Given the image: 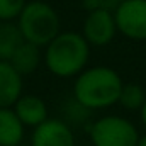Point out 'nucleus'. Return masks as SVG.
I'll return each mask as SVG.
<instances>
[{"instance_id":"f257e3e1","label":"nucleus","mask_w":146,"mask_h":146,"mask_svg":"<svg viewBox=\"0 0 146 146\" xmlns=\"http://www.w3.org/2000/svg\"><path fill=\"white\" fill-rule=\"evenodd\" d=\"M124 82L117 70L95 65L87 66L73 78L72 97L92 112L117 106Z\"/></svg>"},{"instance_id":"f03ea898","label":"nucleus","mask_w":146,"mask_h":146,"mask_svg":"<svg viewBox=\"0 0 146 146\" xmlns=\"http://www.w3.org/2000/svg\"><path fill=\"white\" fill-rule=\"evenodd\" d=\"M92 46L82 33L60 31L46 46L42 61L48 72L58 78H75L88 66Z\"/></svg>"},{"instance_id":"7ed1b4c3","label":"nucleus","mask_w":146,"mask_h":146,"mask_svg":"<svg viewBox=\"0 0 146 146\" xmlns=\"http://www.w3.org/2000/svg\"><path fill=\"white\" fill-rule=\"evenodd\" d=\"M17 27L24 41L44 48L61 31V21L53 5L42 0H31L17 17Z\"/></svg>"},{"instance_id":"20e7f679","label":"nucleus","mask_w":146,"mask_h":146,"mask_svg":"<svg viewBox=\"0 0 146 146\" xmlns=\"http://www.w3.org/2000/svg\"><path fill=\"white\" fill-rule=\"evenodd\" d=\"M87 129L92 146H138L141 138L138 126L119 114L100 115L92 121Z\"/></svg>"},{"instance_id":"39448f33","label":"nucleus","mask_w":146,"mask_h":146,"mask_svg":"<svg viewBox=\"0 0 146 146\" xmlns=\"http://www.w3.org/2000/svg\"><path fill=\"white\" fill-rule=\"evenodd\" d=\"M117 33L126 39L146 41V0H122L114 10Z\"/></svg>"},{"instance_id":"423d86ee","label":"nucleus","mask_w":146,"mask_h":146,"mask_svg":"<svg viewBox=\"0 0 146 146\" xmlns=\"http://www.w3.org/2000/svg\"><path fill=\"white\" fill-rule=\"evenodd\" d=\"M117 34V26L114 19V12L104 9L87 10L82 26V36L92 48H102L114 41Z\"/></svg>"},{"instance_id":"0eeeda50","label":"nucleus","mask_w":146,"mask_h":146,"mask_svg":"<svg viewBox=\"0 0 146 146\" xmlns=\"http://www.w3.org/2000/svg\"><path fill=\"white\" fill-rule=\"evenodd\" d=\"M31 146H76V139L70 124L60 117H48L33 129Z\"/></svg>"},{"instance_id":"6e6552de","label":"nucleus","mask_w":146,"mask_h":146,"mask_svg":"<svg viewBox=\"0 0 146 146\" xmlns=\"http://www.w3.org/2000/svg\"><path fill=\"white\" fill-rule=\"evenodd\" d=\"M15 115L26 127H36L49 117L46 102L34 94H22L12 106Z\"/></svg>"},{"instance_id":"1a4fd4ad","label":"nucleus","mask_w":146,"mask_h":146,"mask_svg":"<svg viewBox=\"0 0 146 146\" xmlns=\"http://www.w3.org/2000/svg\"><path fill=\"white\" fill-rule=\"evenodd\" d=\"M22 75L15 72L9 61H0V109L12 107L22 95Z\"/></svg>"},{"instance_id":"9d476101","label":"nucleus","mask_w":146,"mask_h":146,"mask_svg":"<svg viewBox=\"0 0 146 146\" xmlns=\"http://www.w3.org/2000/svg\"><path fill=\"white\" fill-rule=\"evenodd\" d=\"M41 61H42L41 48L33 44V42H27V41H22L19 44V48L9 58V63L15 68V72L21 73L22 76L34 73L39 68Z\"/></svg>"},{"instance_id":"9b49d317","label":"nucleus","mask_w":146,"mask_h":146,"mask_svg":"<svg viewBox=\"0 0 146 146\" xmlns=\"http://www.w3.org/2000/svg\"><path fill=\"white\" fill-rule=\"evenodd\" d=\"M26 126L12 107L0 109V146H19L24 139Z\"/></svg>"},{"instance_id":"f8f14e48","label":"nucleus","mask_w":146,"mask_h":146,"mask_svg":"<svg viewBox=\"0 0 146 146\" xmlns=\"http://www.w3.org/2000/svg\"><path fill=\"white\" fill-rule=\"evenodd\" d=\"M24 41L17 24L12 21H0V61H9L12 53Z\"/></svg>"},{"instance_id":"ddd939ff","label":"nucleus","mask_w":146,"mask_h":146,"mask_svg":"<svg viewBox=\"0 0 146 146\" xmlns=\"http://www.w3.org/2000/svg\"><path fill=\"white\" fill-rule=\"evenodd\" d=\"M146 99V90L139 83H124L121 88V95L117 100V106L129 112H139Z\"/></svg>"},{"instance_id":"4468645a","label":"nucleus","mask_w":146,"mask_h":146,"mask_svg":"<svg viewBox=\"0 0 146 146\" xmlns=\"http://www.w3.org/2000/svg\"><path fill=\"white\" fill-rule=\"evenodd\" d=\"M90 115H92V110L87 109L85 106H82L80 102H76L75 99H70L65 107H63V121L70 126H88L92 121H90Z\"/></svg>"},{"instance_id":"2eb2a0df","label":"nucleus","mask_w":146,"mask_h":146,"mask_svg":"<svg viewBox=\"0 0 146 146\" xmlns=\"http://www.w3.org/2000/svg\"><path fill=\"white\" fill-rule=\"evenodd\" d=\"M27 0H0V21H15Z\"/></svg>"},{"instance_id":"dca6fc26","label":"nucleus","mask_w":146,"mask_h":146,"mask_svg":"<svg viewBox=\"0 0 146 146\" xmlns=\"http://www.w3.org/2000/svg\"><path fill=\"white\" fill-rule=\"evenodd\" d=\"M121 2L122 0H82V3H83V7L87 10L104 9V10H110V12H114Z\"/></svg>"},{"instance_id":"f3484780","label":"nucleus","mask_w":146,"mask_h":146,"mask_svg":"<svg viewBox=\"0 0 146 146\" xmlns=\"http://www.w3.org/2000/svg\"><path fill=\"white\" fill-rule=\"evenodd\" d=\"M139 121H141V124L145 126V129H146V99H145V104H143V107L139 109Z\"/></svg>"},{"instance_id":"a211bd4d","label":"nucleus","mask_w":146,"mask_h":146,"mask_svg":"<svg viewBox=\"0 0 146 146\" xmlns=\"http://www.w3.org/2000/svg\"><path fill=\"white\" fill-rule=\"evenodd\" d=\"M138 146H146V133L141 134V138H139V141H138Z\"/></svg>"}]
</instances>
